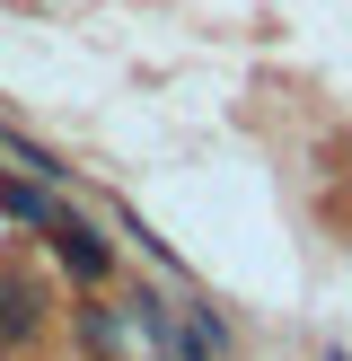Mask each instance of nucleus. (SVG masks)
Here are the masks:
<instances>
[{
    "label": "nucleus",
    "mask_w": 352,
    "mask_h": 361,
    "mask_svg": "<svg viewBox=\"0 0 352 361\" xmlns=\"http://www.w3.org/2000/svg\"><path fill=\"white\" fill-rule=\"evenodd\" d=\"M0 212H9V221H53V203L35 185H0Z\"/></svg>",
    "instance_id": "f03ea898"
},
{
    "label": "nucleus",
    "mask_w": 352,
    "mask_h": 361,
    "mask_svg": "<svg viewBox=\"0 0 352 361\" xmlns=\"http://www.w3.org/2000/svg\"><path fill=\"white\" fill-rule=\"evenodd\" d=\"M9 159H18V168H27V176H62V168H53L44 150H27V141H18V133H9Z\"/></svg>",
    "instance_id": "7ed1b4c3"
},
{
    "label": "nucleus",
    "mask_w": 352,
    "mask_h": 361,
    "mask_svg": "<svg viewBox=\"0 0 352 361\" xmlns=\"http://www.w3.org/2000/svg\"><path fill=\"white\" fill-rule=\"evenodd\" d=\"M27 317H35V300H27V291H0V326H27Z\"/></svg>",
    "instance_id": "20e7f679"
},
{
    "label": "nucleus",
    "mask_w": 352,
    "mask_h": 361,
    "mask_svg": "<svg viewBox=\"0 0 352 361\" xmlns=\"http://www.w3.org/2000/svg\"><path fill=\"white\" fill-rule=\"evenodd\" d=\"M62 264H70V274H88V282H97V274H106V238H97L88 221H62Z\"/></svg>",
    "instance_id": "f257e3e1"
}]
</instances>
